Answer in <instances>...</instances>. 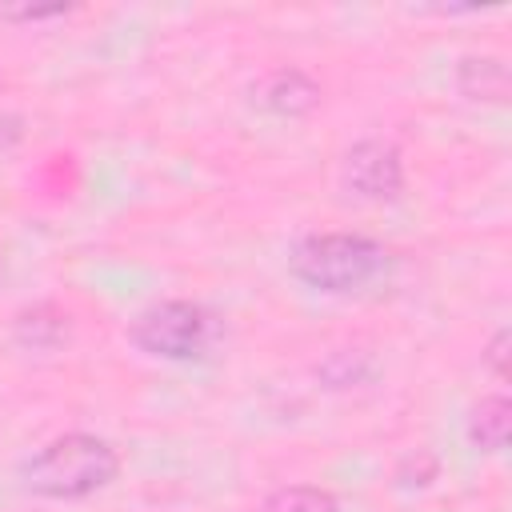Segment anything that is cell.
Returning <instances> with one entry per match:
<instances>
[{
	"label": "cell",
	"instance_id": "obj_9",
	"mask_svg": "<svg viewBox=\"0 0 512 512\" xmlns=\"http://www.w3.org/2000/svg\"><path fill=\"white\" fill-rule=\"evenodd\" d=\"M260 512H340V500L320 484H284L260 504Z\"/></svg>",
	"mask_w": 512,
	"mask_h": 512
},
{
	"label": "cell",
	"instance_id": "obj_12",
	"mask_svg": "<svg viewBox=\"0 0 512 512\" xmlns=\"http://www.w3.org/2000/svg\"><path fill=\"white\" fill-rule=\"evenodd\" d=\"M68 8L64 4H52V8H4L0 16L4 20H48V16H64Z\"/></svg>",
	"mask_w": 512,
	"mask_h": 512
},
{
	"label": "cell",
	"instance_id": "obj_5",
	"mask_svg": "<svg viewBox=\"0 0 512 512\" xmlns=\"http://www.w3.org/2000/svg\"><path fill=\"white\" fill-rule=\"evenodd\" d=\"M320 84L300 68H272L252 84V104L280 120H300L320 108Z\"/></svg>",
	"mask_w": 512,
	"mask_h": 512
},
{
	"label": "cell",
	"instance_id": "obj_6",
	"mask_svg": "<svg viewBox=\"0 0 512 512\" xmlns=\"http://www.w3.org/2000/svg\"><path fill=\"white\" fill-rule=\"evenodd\" d=\"M12 336H16L20 348L52 352V348H60L68 340V312H60L56 304H32V308L16 312Z\"/></svg>",
	"mask_w": 512,
	"mask_h": 512
},
{
	"label": "cell",
	"instance_id": "obj_4",
	"mask_svg": "<svg viewBox=\"0 0 512 512\" xmlns=\"http://www.w3.org/2000/svg\"><path fill=\"white\" fill-rule=\"evenodd\" d=\"M340 184L372 204L396 200L404 192V156L392 140H360L340 160Z\"/></svg>",
	"mask_w": 512,
	"mask_h": 512
},
{
	"label": "cell",
	"instance_id": "obj_1",
	"mask_svg": "<svg viewBox=\"0 0 512 512\" xmlns=\"http://www.w3.org/2000/svg\"><path fill=\"white\" fill-rule=\"evenodd\" d=\"M396 256L388 244L360 232H312L288 252V272L312 292L348 296L392 272Z\"/></svg>",
	"mask_w": 512,
	"mask_h": 512
},
{
	"label": "cell",
	"instance_id": "obj_3",
	"mask_svg": "<svg viewBox=\"0 0 512 512\" xmlns=\"http://www.w3.org/2000/svg\"><path fill=\"white\" fill-rule=\"evenodd\" d=\"M128 340L156 360H196L212 344V312L196 300H156L132 316Z\"/></svg>",
	"mask_w": 512,
	"mask_h": 512
},
{
	"label": "cell",
	"instance_id": "obj_7",
	"mask_svg": "<svg viewBox=\"0 0 512 512\" xmlns=\"http://www.w3.org/2000/svg\"><path fill=\"white\" fill-rule=\"evenodd\" d=\"M456 88L468 100L504 104L508 100V64L500 56H464L456 68Z\"/></svg>",
	"mask_w": 512,
	"mask_h": 512
},
{
	"label": "cell",
	"instance_id": "obj_11",
	"mask_svg": "<svg viewBox=\"0 0 512 512\" xmlns=\"http://www.w3.org/2000/svg\"><path fill=\"white\" fill-rule=\"evenodd\" d=\"M508 344H512V336H508V328H500L484 348V364L492 368L496 380H508Z\"/></svg>",
	"mask_w": 512,
	"mask_h": 512
},
{
	"label": "cell",
	"instance_id": "obj_8",
	"mask_svg": "<svg viewBox=\"0 0 512 512\" xmlns=\"http://www.w3.org/2000/svg\"><path fill=\"white\" fill-rule=\"evenodd\" d=\"M508 428H512V404L504 392L484 396L472 412H468V440L480 452H500L508 444Z\"/></svg>",
	"mask_w": 512,
	"mask_h": 512
},
{
	"label": "cell",
	"instance_id": "obj_2",
	"mask_svg": "<svg viewBox=\"0 0 512 512\" xmlns=\"http://www.w3.org/2000/svg\"><path fill=\"white\" fill-rule=\"evenodd\" d=\"M120 476V456L104 436L64 432L20 464L24 492L40 500H84Z\"/></svg>",
	"mask_w": 512,
	"mask_h": 512
},
{
	"label": "cell",
	"instance_id": "obj_10",
	"mask_svg": "<svg viewBox=\"0 0 512 512\" xmlns=\"http://www.w3.org/2000/svg\"><path fill=\"white\" fill-rule=\"evenodd\" d=\"M372 376V360L364 352H332L324 364H320V380L328 388H356Z\"/></svg>",
	"mask_w": 512,
	"mask_h": 512
}]
</instances>
